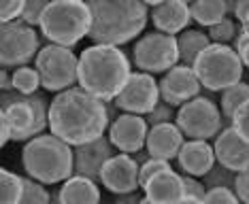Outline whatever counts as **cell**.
<instances>
[{
    "label": "cell",
    "instance_id": "7bdbcfd3",
    "mask_svg": "<svg viewBox=\"0 0 249 204\" xmlns=\"http://www.w3.org/2000/svg\"><path fill=\"white\" fill-rule=\"evenodd\" d=\"M105 109H107V117H109V126H111V123L115 121L117 117H120V109H117V104L113 100L111 102H105Z\"/></svg>",
    "mask_w": 249,
    "mask_h": 204
},
{
    "label": "cell",
    "instance_id": "816d5d0a",
    "mask_svg": "<svg viewBox=\"0 0 249 204\" xmlns=\"http://www.w3.org/2000/svg\"><path fill=\"white\" fill-rule=\"evenodd\" d=\"M141 204H151V202H149V200H147V198L143 196V200H141Z\"/></svg>",
    "mask_w": 249,
    "mask_h": 204
},
{
    "label": "cell",
    "instance_id": "8fae6325",
    "mask_svg": "<svg viewBox=\"0 0 249 204\" xmlns=\"http://www.w3.org/2000/svg\"><path fill=\"white\" fill-rule=\"evenodd\" d=\"M113 102L124 113L147 117L160 102V85L147 72H132L126 87L122 89V94Z\"/></svg>",
    "mask_w": 249,
    "mask_h": 204
},
{
    "label": "cell",
    "instance_id": "30bf717a",
    "mask_svg": "<svg viewBox=\"0 0 249 204\" xmlns=\"http://www.w3.org/2000/svg\"><path fill=\"white\" fill-rule=\"evenodd\" d=\"M41 51V38L35 28L24 24L21 19L2 24L0 28V64L2 68H21L28 62L36 60Z\"/></svg>",
    "mask_w": 249,
    "mask_h": 204
},
{
    "label": "cell",
    "instance_id": "5b68a950",
    "mask_svg": "<svg viewBox=\"0 0 249 204\" xmlns=\"http://www.w3.org/2000/svg\"><path fill=\"white\" fill-rule=\"evenodd\" d=\"M38 28L52 45L71 49L89 34L92 11L81 0H53L45 9Z\"/></svg>",
    "mask_w": 249,
    "mask_h": 204
},
{
    "label": "cell",
    "instance_id": "52a82bcc",
    "mask_svg": "<svg viewBox=\"0 0 249 204\" xmlns=\"http://www.w3.org/2000/svg\"><path fill=\"white\" fill-rule=\"evenodd\" d=\"M35 68L45 92H66L79 83V58L75 51L60 45H45L38 51Z\"/></svg>",
    "mask_w": 249,
    "mask_h": 204
},
{
    "label": "cell",
    "instance_id": "3957f363",
    "mask_svg": "<svg viewBox=\"0 0 249 204\" xmlns=\"http://www.w3.org/2000/svg\"><path fill=\"white\" fill-rule=\"evenodd\" d=\"M130 75V60L120 47L92 45L79 55V87L103 102L115 100Z\"/></svg>",
    "mask_w": 249,
    "mask_h": 204
},
{
    "label": "cell",
    "instance_id": "b9f144b4",
    "mask_svg": "<svg viewBox=\"0 0 249 204\" xmlns=\"http://www.w3.org/2000/svg\"><path fill=\"white\" fill-rule=\"evenodd\" d=\"M0 87H2V92H11L13 89V77H9L7 68H2V72H0Z\"/></svg>",
    "mask_w": 249,
    "mask_h": 204
},
{
    "label": "cell",
    "instance_id": "4316f807",
    "mask_svg": "<svg viewBox=\"0 0 249 204\" xmlns=\"http://www.w3.org/2000/svg\"><path fill=\"white\" fill-rule=\"evenodd\" d=\"M11 77H13V89L18 94L32 96V94L38 92V87H41V77H38L36 68H30V66L15 68Z\"/></svg>",
    "mask_w": 249,
    "mask_h": 204
},
{
    "label": "cell",
    "instance_id": "ffe728a7",
    "mask_svg": "<svg viewBox=\"0 0 249 204\" xmlns=\"http://www.w3.org/2000/svg\"><path fill=\"white\" fill-rule=\"evenodd\" d=\"M177 162L183 174L202 179L215 166V151L207 140H188L181 147Z\"/></svg>",
    "mask_w": 249,
    "mask_h": 204
},
{
    "label": "cell",
    "instance_id": "d4e9b609",
    "mask_svg": "<svg viewBox=\"0 0 249 204\" xmlns=\"http://www.w3.org/2000/svg\"><path fill=\"white\" fill-rule=\"evenodd\" d=\"M249 100V83H236L232 87L224 89L219 96V106H222V117L226 121H232L234 113L241 109L243 104Z\"/></svg>",
    "mask_w": 249,
    "mask_h": 204
},
{
    "label": "cell",
    "instance_id": "7c38bea8",
    "mask_svg": "<svg viewBox=\"0 0 249 204\" xmlns=\"http://www.w3.org/2000/svg\"><path fill=\"white\" fill-rule=\"evenodd\" d=\"M0 117L9 123L11 128V140L18 143H28L35 138V128H36V115L35 109L28 104V98L24 94H18L15 89L2 92L0 96Z\"/></svg>",
    "mask_w": 249,
    "mask_h": 204
},
{
    "label": "cell",
    "instance_id": "836d02e7",
    "mask_svg": "<svg viewBox=\"0 0 249 204\" xmlns=\"http://www.w3.org/2000/svg\"><path fill=\"white\" fill-rule=\"evenodd\" d=\"M24 9H26L24 0H2V4H0V21L11 24V21L21 19Z\"/></svg>",
    "mask_w": 249,
    "mask_h": 204
},
{
    "label": "cell",
    "instance_id": "7402d4cb",
    "mask_svg": "<svg viewBox=\"0 0 249 204\" xmlns=\"http://www.w3.org/2000/svg\"><path fill=\"white\" fill-rule=\"evenodd\" d=\"M62 204H98L100 189L98 183L86 177H71L60 187Z\"/></svg>",
    "mask_w": 249,
    "mask_h": 204
},
{
    "label": "cell",
    "instance_id": "bcb514c9",
    "mask_svg": "<svg viewBox=\"0 0 249 204\" xmlns=\"http://www.w3.org/2000/svg\"><path fill=\"white\" fill-rule=\"evenodd\" d=\"M236 2H239V0H224L226 15H228V17H232V15H234V11H236Z\"/></svg>",
    "mask_w": 249,
    "mask_h": 204
},
{
    "label": "cell",
    "instance_id": "681fc988",
    "mask_svg": "<svg viewBox=\"0 0 249 204\" xmlns=\"http://www.w3.org/2000/svg\"><path fill=\"white\" fill-rule=\"evenodd\" d=\"M239 58H241V62H243V66H247L249 68V43L243 47V51L239 53Z\"/></svg>",
    "mask_w": 249,
    "mask_h": 204
},
{
    "label": "cell",
    "instance_id": "9c48e42d",
    "mask_svg": "<svg viewBox=\"0 0 249 204\" xmlns=\"http://www.w3.org/2000/svg\"><path fill=\"white\" fill-rule=\"evenodd\" d=\"M175 126L183 132V136H190V140H209L224 130V117L213 100L196 96L177 111Z\"/></svg>",
    "mask_w": 249,
    "mask_h": 204
},
{
    "label": "cell",
    "instance_id": "1f68e13d",
    "mask_svg": "<svg viewBox=\"0 0 249 204\" xmlns=\"http://www.w3.org/2000/svg\"><path fill=\"white\" fill-rule=\"evenodd\" d=\"M164 170H173L171 168V162H166V160H154V157H151L147 164H143L141 170H139V185H141V189L147 185V181L154 179L156 174L164 172Z\"/></svg>",
    "mask_w": 249,
    "mask_h": 204
},
{
    "label": "cell",
    "instance_id": "d6986e66",
    "mask_svg": "<svg viewBox=\"0 0 249 204\" xmlns=\"http://www.w3.org/2000/svg\"><path fill=\"white\" fill-rule=\"evenodd\" d=\"M183 145H185L183 132L175 123H162V126L149 128L147 143H145L147 153L154 160H166V162L175 160Z\"/></svg>",
    "mask_w": 249,
    "mask_h": 204
},
{
    "label": "cell",
    "instance_id": "f6af8a7d",
    "mask_svg": "<svg viewBox=\"0 0 249 204\" xmlns=\"http://www.w3.org/2000/svg\"><path fill=\"white\" fill-rule=\"evenodd\" d=\"M132 157H134V162L139 164V166H143V164H147L151 160V155L149 153H145V151H137V153H132Z\"/></svg>",
    "mask_w": 249,
    "mask_h": 204
},
{
    "label": "cell",
    "instance_id": "4fadbf2b",
    "mask_svg": "<svg viewBox=\"0 0 249 204\" xmlns=\"http://www.w3.org/2000/svg\"><path fill=\"white\" fill-rule=\"evenodd\" d=\"M158 85H160V100L171 104L173 109L175 106L181 109L185 102L194 100L202 92V85L198 81L196 72L190 66H183V64H177L175 68H171L160 79Z\"/></svg>",
    "mask_w": 249,
    "mask_h": 204
},
{
    "label": "cell",
    "instance_id": "4dcf8cb0",
    "mask_svg": "<svg viewBox=\"0 0 249 204\" xmlns=\"http://www.w3.org/2000/svg\"><path fill=\"white\" fill-rule=\"evenodd\" d=\"M175 117H177V113H175L173 106L166 104L164 100H160L156 104V109L145 117V121L149 128H154V126H162V123H175Z\"/></svg>",
    "mask_w": 249,
    "mask_h": 204
},
{
    "label": "cell",
    "instance_id": "5bb4252c",
    "mask_svg": "<svg viewBox=\"0 0 249 204\" xmlns=\"http://www.w3.org/2000/svg\"><path fill=\"white\" fill-rule=\"evenodd\" d=\"M113 149L109 136H100L88 145H79L72 149L75 155V166H72V177H86L94 183H100V172L105 164L113 157Z\"/></svg>",
    "mask_w": 249,
    "mask_h": 204
},
{
    "label": "cell",
    "instance_id": "277c9868",
    "mask_svg": "<svg viewBox=\"0 0 249 204\" xmlns=\"http://www.w3.org/2000/svg\"><path fill=\"white\" fill-rule=\"evenodd\" d=\"M21 166L28 177L43 185L69 181L72 177V166H75L72 147L52 132L38 134L28 140L21 149Z\"/></svg>",
    "mask_w": 249,
    "mask_h": 204
},
{
    "label": "cell",
    "instance_id": "f546056e",
    "mask_svg": "<svg viewBox=\"0 0 249 204\" xmlns=\"http://www.w3.org/2000/svg\"><path fill=\"white\" fill-rule=\"evenodd\" d=\"M21 179H24V196L19 204H49V191L45 189L43 183H38L28 174Z\"/></svg>",
    "mask_w": 249,
    "mask_h": 204
},
{
    "label": "cell",
    "instance_id": "d6a6232c",
    "mask_svg": "<svg viewBox=\"0 0 249 204\" xmlns=\"http://www.w3.org/2000/svg\"><path fill=\"white\" fill-rule=\"evenodd\" d=\"M47 4L49 2H45V0H28L26 9H24V15H21V21L28 24L30 28L41 26V17L45 13V9H47Z\"/></svg>",
    "mask_w": 249,
    "mask_h": 204
},
{
    "label": "cell",
    "instance_id": "60d3db41",
    "mask_svg": "<svg viewBox=\"0 0 249 204\" xmlns=\"http://www.w3.org/2000/svg\"><path fill=\"white\" fill-rule=\"evenodd\" d=\"M247 15H249V0H239L236 2V11H234V17L241 21H245L247 19Z\"/></svg>",
    "mask_w": 249,
    "mask_h": 204
},
{
    "label": "cell",
    "instance_id": "2e32d148",
    "mask_svg": "<svg viewBox=\"0 0 249 204\" xmlns=\"http://www.w3.org/2000/svg\"><path fill=\"white\" fill-rule=\"evenodd\" d=\"M147 121L145 117L141 115H130V113H124L115 119V121L109 126V140L111 145L115 147L117 151L122 153H132L143 151V147L147 143Z\"/></svg>",
    "mask_w": 249,
    "mask_h": 204
},
{
    "label": "cell",
    "instance_id": "83f0119b",
    "mask_svg": "<svg viewBox=\"0 0 249 204\" xmlns=\"http://www.w3.org/2000/svg\"><path fill=\"white\" fill-rule=\"evenodd\" d=\"M236 174L234 170H228L226 166L215 162V166L209 170V172L202 177V185L207 187V189H217V187H226V189H236Z\"/></svg>",
    "mask_w": 249,
    "mask_h": 204
},
{
    "label": "cell",
    "instance_id": "484cf974",
    "mask_svg": "<svg viewBox=\"0 0 249 204\" xmlns=\"http://www.w3.org/2000/svg\"><path fill=\"white\" fill-rule=\"evenodd\" d=\"M21 196H24V179L7 168H0V204H19Z\"/></svg>",
    "mask_w": 249,
    "mask_h": 204
},
{
    "label": "cell",
    "instance_id": "44dd1931",
    "mask_svg": "<svg viewBox=\"0 0 249 204\" xmlns=\"http://www.w3.org/2000/svg\"><path fill=\"white\" fill-rule=\"evenodd\" d=\"M143 191L151 204H175L185 196L183 177L179 172H175V170H164V172L147 181Z\"/></svg>",
    "mask_w": 249,
    "mask_h": 204
},
{
    "label": "cell",
    "instance_id": "9a60e30c",
    "mask_svg": "<svg viewBox=\"0 0 249 204\" xmlns=\"http://www.w3.org/2000/svg\"><path fill=\"white\" fill-rule=\"evenodd\" d=\"M139 170L141 166L134 162L132 155L128 153H117L109 162L105 164L103 172H100V183H103L111 194H130V191H139Z\"/></svg>",
    "mask_w": 249,
    "mask_h": 204
},
{
    "label": "cell",
    "instance_id": "cb8c5ba5",
    "mask_svg": "<svg viewBox=\"0 0 249 204\" xmlns=\"http://www.w3.org/2000/svg\"><path fill=\"white\" fill-rule=\"evenodd\" d=\"M190 17L198 26L213 28L226 17L224 0H196L190 4Z\"/></svg>",
    "mask_w": 249,
    "mask_h": 204
},
{
    "label": "cell",
    "instance_id": "6da1fadb",
    "mask_svg": "<svg viewBox=\"0 0 249 204\" xmlns=\"http://www.w3.org/2000/svg\"><path fill=\"white\" fill-rule=\"evenodd\" d=\"M109 128L105 102L81 87L55 94L49 104V132L71 147L88 145Z\"/></svg>",
    "mask_w": 249,
    "mask_h": 204
},
{
    "label": "cell",
    "instance_id": "f35d334b",
    "mask_svg": "<svg viewBox=\"0 0 249 204\" xmlns=\"http://www.w3.org/2000/svg\"><path fill=\"white\" fill-rule=\"evenodd\" d=\"M141 200H143L141 191H130V194H120V196H115L113 204H141Z\"/></svg>",
    "mask_w": 249,
    "mask_h": 204
},
{
    "label": "cell",
    "instance_id": "d590c367",
    "mask_svg": "<svg viewBox=\"0 0 249 204\" xmlns=\"http://www.w3.org/2000/svg\"><path fill=\"white\" fill-rule=\"evenodd\" d=\"M232 128L249 143V100L234 113V117H232Z\"/></svg>",
    "mask_w": 249,
    "mask_h": 204
},
{
    "label": "cell",
    "instance_id": "ba28073f",
    "mask_svg": "<svg viewBox=\"0 0 249 204\" xmlns=\"http://www.w3.org/2000/svg\"><path fill=\"white\" fill-rule=\"evenodd\" d=\"M132 62L139 72L147 75H166L171 68L179 64L177 36L164 32H147L132 47Z\"/></svg>",
    "mask_w": 249,
    "mask_h": 204
},
{
    "label": "cell",
    "instance_id": "8992f818",
    "mask_svg": "<svg viewBox=\"0 0 249 204\" xmlns=\"http://www.w3.org/2000/svg\"><path fill=\"white\" fill-rule=\"evenodd\" d=\"M192 70L196 72L198 81L202 89L217 94L232 85L241 83L243 77V62L232 47L228 45H215L211 43L209 47L198 55Z\"/></svg>",
    "mask_w": 249,
    "mask_h": 204
},
{
    "label": "cell",
    "instance_id": "7a4b0ae2",
    "mask_svg": "<svg viewBox=\"0 0 249 204\" xmlns=\"http://www.w3.org/2000/svg\"><path fill=\"white\" fill-rule=\"evenodd\" d=\"M92 28L88 38L94 45L120 47L143 34L149 11L141 0H89Z\"/></svg>",
    "mask_w": 249,
    "mask_h": 204
},
{
    "label": "cell",
    "instance_id": "e575fe53",
    "mask_svg": "<svg viewBox=\"0 0 249 204\" xmlns=\"http://www.w3.org/2000/svg\"><path fill=\"white\" fill-rule=\"evenodd\" d=\"M205 204H241V200L236 196V191L217 187V189H207Z\"/></svg>",
    "mask_w": 249,
    "mask_h": 204
},
{
    "label": "cell",
    "instance_id": "603a6c76",
    "mask_svg": "<svg viewBox=\"0 0 249 204\" xmlns=\"http://www.w3.org/2000/svg\"><path fill=\"white\" fill-rule=\"evenodd\" d=\"M211 45L207 32L200 30H183L177 36V47H179V64L183 66H194V62L198 60V55Z\"/></svg>",
    "mask_w": 249,
    "mask_h": 204
},
{
    "label": "cell",
    "instance_id": "7dc6e473",
    "mask_svg": "<svg viewBox=\"0 0 249 204\" xmlns=\"http://www.w3.org/2000/svg\"><path fill=\"white\" fill-rule=\"evenodd\" d=\"M175 204H205V200H198V198H192V196H183Z\"/></svg>",
    "mask_w": 249,
    "mask_h": 204
},
{
    "label": "cell",
    "instance_id": "f907efd6",
    "mask_svg": "<svg viewBox=\"0 0 249 204\" xmlns=\"http://www.w3.org/2000/svg\"><path fill=\"white\" fill-rule=\"evenodd\" d=\"M241 26H243V30H245V32L249 34V15H247V19H245V21H243V24H241Z\"/></svg>",
    "mask_w": 249,
    "mask_h": 204
},
{
    "label": "cell",
    "instance_id": "8d00e7d4",
    "mask_svg": "<svg viewBox=\"0 0 249 204\" xmlns=\"http://www.w3.org/2000/svg\"><path fill=\"white\" fill-rule=\"evenodd\" d=\"M181 177H183V185H185V196L198 198V200H205V196H207V187L202 185V181H200V179L190 177V174H181Z\"/></svg>",
    "mask_w": 249,
    "mask_h": 204
},
{
    "label": "cell",
    "instance_id": "c3c4849f",
    "mask_svg": "<svg viewBox=\"0 0 249 204\" xmlns=\"http://www.w3.org/2000/svg\"><path fill=\"white\" fill-rule=\"evenodd\" d=\"M49 204H62V196H60V187L53 191H49Z\"/></svg>",
    "mask_w": 249,
    "mask_h": 204
},
{
    "label": "cell",
    "instance_id": "ab89813d",
    "mask_svg": "<svg viewBox=\"0 0 249 204\" xmlns=\"http://www.w3.org/2000/svg\"><path fill=\"white\" fill-rule=\"evenodd\" d=\"M249 43V34L243 30V26L239 28V32H236V36H234V41H232V49L236 51V53H241L243 47Z\"/></svg>",
    "mask_w": 249,
    "mask_h": 204
},
{
    "label": "cell",
    "instance_id": "ac0fdd59",
    "mask_svg": "<svg viewBox=\"0 0 249 204\" xmlns=\"http://www.w3.org/2000/svg\"><path fill=\"white\" fill-rule=\"evenodd\" d=\"M147 7H151L149 17L158 28V32L164 34H181L188 30L192 17H190V4H185L183 0H166V2H154L147 0Z\"/></svg>",
    "mask_w": 249,
    "mask_h": 204
},
{
    "label": "cell",
    "instance_id": "74e56055",
    "mask_svg": "<svg viewBox=\"0 0 249 204\" xmlns=\"http://www.w3.org/2000/svg\"><path fill=\"white\" fill-rule=\"evenodd\" d=\"M236 196L243 204H249V168L236 174Z\"/></svg>",
    "mask_w": 249,
    "mask_h": 204
},
{
    "label": "cell",
    "instance_id": "ee69618b",
    "mask_svg": "<svg viewBox=\"0 0 249 204\" xmlns=\"http://www.w3.org/2000/svg\"><path fill=\"white\" fill-rule=\"evenodd\" d=\"M0 136H2V138H0V145L4 147L11 140V128H9V123L4 121L2 117H0Z\"/></svg>",
    "mask_w": 249,
    "mask_h": 204
},
{
    "label": "cell",
    "instance_id": "e0dca14e",
    "mask_svg": "<svg viewBox=\"0 0 249 204\" xmlns=\"http://www.w3.org/2000/svg\"><path fill=\"white\" fill-rule=\"evenodd\" d=\"M215 162L234 172H243L249 168V143L234 128H224L215 136Z\"/></svg>",
    "mask_w": 249,
    "mask_h": 204
},
{
    "label": "cell",
    "instance_id": "f1b7e54d",
    "mask_svg": "<svg viewBox=\"0 0 249 204\" xmlns=\"http://www.w3.org/2000/svg\"><path fill=\"white\" fill-rule=\"evenodd\" d=\"M239 28H241V24H236L234 17H228V15H226L217 26L209 28L207 34H209V38H211V43H215V45H228V43L234 41V36H236V32H239Z\"/></svg>",
    "mask_w": 249,
    "mask_h": 204
}]
</instances>
